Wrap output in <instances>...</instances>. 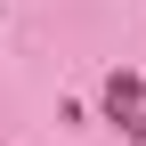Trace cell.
<instances>
[{"label": "cell", "mask_w": 146, "mask_h": 146, "mask_svg": "<svg viewBox=\"0 0 146 146\" xmlns=\"http://www.w3.org/2000/svg\"><path fill=\"white\" fill-rule=\"evenodd\" d=\"M106 114H114L122 130H138V73H114V81H106Z\"/></svg>", "instance_id": "1"}]
</instances>
